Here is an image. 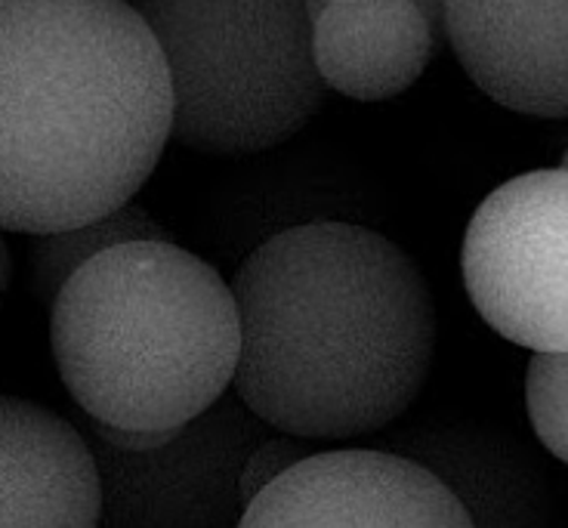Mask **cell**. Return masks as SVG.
Wrapping results in <instances>:
<instances>
[{"mask_svg":"<svg viewBox=\"0 0 568 528\" xmlns=\"http://www.w3.org/2000/svg\"><path fill=\"white\" fill-rule=\"evenodd\" d=\"M526 408L547 451L568 464V349L531 356L526 374Z\"/></svg>","mask_w":568,"mask_h":528,"instance_id":"12","label":"cell"},{"mask_svg":"<svg viewBox=\"0 0 568 528\" xmlns=\"http://www.w3.org/2000/svg\"><path fill=\"white\" fill-rule=\"evenodd\" d=\"M242 318L235 396L272 429L355 439L424 389L436 306L398 244L355 223H303L256 247L232 278Z\"/></svg>","mask_w":568,"mask_h":528,"instance_id":"1","label":"cell"},{"mask_svg":"<svg viewBox=\"0 0 568 528\" xmlns=\"http://www.w3.org/2000/svg\"><path fill=\"white\" fill-rule=\"evenodd\" d=\"M562 167H568V149H566V155H562Z\"/></svg>","mask_w":568,"mask_h":528,"instance_id":"15","label":"cell"},{"mask_svg":"<svg viewBox=\"0 0 568 528\" xmlns=\"http://www.w3.org/2000/svg\"><path fill=\"white\" fill-rule=\"evenodd\" d=\"M100 464L53 412L7 396L0 405V526L93 528L102 522Z\"/></svg>","mask_w":568,"mask_h":528,"instance_id":"9","label":"cell"},{"mask_svg":"<svg viewBox=\"0 0 568 528\" xmlns=\"http://www.w3.org/2000/svg\"><path fill=\"white\" fill-rule=\"evenodd\" d=\"M161 43L173 143L242 158L287 143L325 105L306 0H130Z\"/></svg>","mask_w":568,"mask_h":528,"instance_id":"4","label":"cell"},{"mask_svg":"<svg viewBox=\"0 0 568 528\" xmlns=\"http://www.w3.org/2000/svg\"><path fill=\"white\" fill-rule=\"evenodd\" d=\"M414 3L424 13L426 26H429L433 38H436V47L442 50L448 43V34H445V0H414Z\"/></svg>","mask_w":568,"mask_h":528,"instance_id":"14","label":"cell"},{"mask_svg":"<svg viewBox=\"0 0 568 528\" xmlns=\"http://www.w3.org/2000/svg\"><path fill=\"white\" fill-rule=\"evenodd\" d=\"M303 443H306V439L282 433V439H263V443L256 445L254 451H251V457H247V464H244L242 483H239V495H242L244 507H247L263 488L270 486V483H275L282 473H287L297 460H303V457L310 455Z\"/></svg>","mask_w":568,"mask_h":528,"instance_id":"13","label":"cell"},{"mask_svg":"<svg viewBox=\"0 0 568 528\" xmlns=\"http://www.w3.org/2000/svg\"><path fill=\"white\" fill-rule=\"evenodd\" d=\"M216 405L185 424L171 443L152 451H121L114 445H100L109 470L152 476L161 491L152 504L142 507L136 526L242 522L244 504L239 483L247 457L256 448L254 439H263V427L270 424H247L254 412L244 417L235 405Z\"/></svg>","mask_w":568,"mask_h":528,"instance_id":"8","label":"cell"},{"mask_svg":"<svg viewBox=\"0 0 568 528\" xmlns=\"http://www.w3.org/2000/svg\"><path fill=\"white\" fill-rule=\"evenodd\" d=\"M0 220L47 235L124 207L173 133L168 59L130 0H0Z\"/></svg>","mask_w":568,"mask_h":528,"instance_id":"2","label":"cell"},{"mask_svg":"<svg viewBox=\"0 0 568 528\" xmlns=\"http://www.w3.org/2000/svg\"><path fill=\"white\" fill-rule=\"evenodd\" d=\"M69 396L118 429H180L226 396L242 318L223 275L171 238L128 242L84 263L50 306Z\"/></svg>","mask_w":568,"mask_h":528,"instance_id":"3","label":"cell"},{"mask_svg":"<svg viewBox=\"0 0 568 528\" xmlns=\"http://www.w3.org/2000/svg\"><path fill=\"white\" fill-rule=\"evenodd\" d=\"M460 263L488 328L531 353L568 349V167L495 189L469 220Z\"/></svg>","mask_w":568,"mask_h":528,"instance_id":"5","label":"cell"},{"mask_svg":"<svg viewBox=\"0 0 568 528\" xmlns=\"http://www.w3.org/2000/svg\"><path fill=\"white\" fill-rule=\"evenodd\" d=\"M34 238L38 242H34V257H31V287L43 306H53L62 285L84 263L100 257L102 251L128 242H149V238L164 242L168 232L142 207L124 204L100 220H90L84 226L59 229V232H47Z\"/></svg>","mask_w":568,"mask_h":528,"instance_id":"11","label":"cell"},{"mask_svg":"<svg viewBox=\"0 0 568 528\" xmlns=\"http://www.w3.org/2000/svg\"><path fill=\"white\" fill-rule=\"evenodd\" d=\"M315 65L327 90L384 102L420 81L436 38L414 0H306Z\"/></svg>","mask_w":568,"mask_h":528,"instance_id":"10","label":"cell"},{"mask_svg":"<svg viewBox=\"0 0 568 528\" xmlns=\"http://www.w3.org/2000/svg\"><path fill=\"white\" fill-rule=\"evenodd\" d=\"M247 528H469L476 519L414 457L343 448L306 455L247 507Z\"/></svg>","mask_w":568,"mask_h":528,"instance_id":"6","label":"cell"},{"mask_svg":"<svg viewBox=\"0 0 568 528\" xmlns=\"http://www.w3.org/2000/svg\"><path fill=\"white\" fill-rule=\"evenodd\" d=\"M445 34L497 105L568 118V0H445Z\"/></svg>","mask_w":568,"mask_h":528,"instance_id":"7","label":"cell"}]
</instances>
